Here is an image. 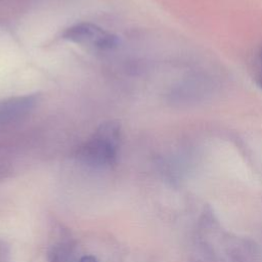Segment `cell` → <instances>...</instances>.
<instances>
[{"label":"cell","mask_w":262,"mask_h":262,"mask_svg":"<svg viewBox=\"0 0 262 262\" xmlns=\"http://www.w3.org/2000/svg\"><path fill=\"white\" fill-rule=\"evenodd\" d=\"M120 126L108 121L101 124L92 136L77 150V158L92 168H108L117 161L120 144Z\"/></svg>","instance_id":"6da1fadb"},{"label":"cell","mask_w":262,"mask_h":262,"mask_svg":"<svg viewBox=\"0 0 262 262\" xmlns=\"http://www.w3.org/2000/svg\"><path fill=\"white\" fill-rule=\"evenodd\" d=\"M62 38L79 45L97 49H112L118 44L114 34L91 23H79L64 30Z\"/></svg>","instance_id":"7a4b0ae2"},{"label":"cell","mask_w":262,"mask_h":262,"mask_svg":"<svg viewBox=\"0 0 262 262\" xmlns=\"http://www.w3.org/2000/svg\"><path fill=\"white\" fill-rule=\"evenodd\" d=\"M39 95L26 94L0 99V133L24 122L36 108Z\"/></svg>","instance_id":"3957f363"},{"label":"cell","mask_w":262,"mask_h":262,"mask_svg":"<svg viewBox=\"0 0 262 262\" xmlns=\"http://www.w3.org/2000/svg\"><path fill=\"white\" fill-rule=\"evenodd\" d=\"M252 72L256 84L262 89V48L257 52L254 57Z\"/></svg>","instance_id":"277c9868"},{"label":"cell","mask_w":262,"mask_h":262,"mask_svg":"<svg viewBox=\"0 0 262 262\" xmlns=\"http://www.w3.org/2000/svg\"><path fill=\"white\" fill-rule=\"evenodd\" d=\"M79 262H97V260L93 256H83Z\"/></svg>","instance_id":"5b68a950"}]
</instances>
